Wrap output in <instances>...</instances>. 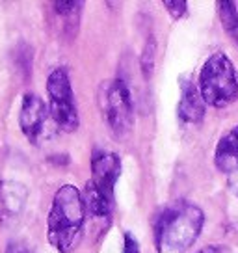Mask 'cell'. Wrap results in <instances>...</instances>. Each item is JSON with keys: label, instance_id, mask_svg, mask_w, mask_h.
Instances as JSON below:
<instances>
[{"label": "cell", "instance_id": "cell-1", "mask_svg": "<svg viewBox=\"0 0 238 253\" xmlns=\"http://www.w3.org/2000/svg\"><path fill=\"white\" fill-rule=\"evenodd\" d=\"M86 216L82 192L75 184H62L56 190L47 216L48 244L58 253H73L84 235Z\"/></svg>", "mask_w": 238, "mask_h": 253}, {"label": "cell", "instance_id": "cell-2", "mask_svg": "<svg viewBox=\"0 0 238 253\" xmlns=\"http://www.w3.org/2000/svg\"><path fill=\"white\" fill-rule=\"evenodd\" d=\"M205 225V212L190 201L169 203L153 220V235L159 253L186 252L196 244Z\"/></svg>", "mask_w": 238, "mask_h": 253}, {"label": "cell", "instance_id": "cell-3", "mask_svg": "<svg viewBox=\"0 0 238 253\" xmlns=\"http://www.w3.org/2000/svg\"><path fill=\"white\" fill-rule=\"evenodd\" d=\"M198 86L205 104L212 108H225L238 99V73L231 58L214 52L205 60L199 71Z\"/></svg>", "mask_w": 238, "mask_h": 253}, {"label": "cell", "instance_id": "cell-4", "mask_svg": "<svg viewBox=\"0 0 238 253\" xmlns=\"http://www.w3.org/2000/svg\"><path fill=\"white\" fill-rule=\"evenodd\" d=\"M97 103L104 121L116 138H125L134 128V103L127 82L121 79L106 80L99 86Z\"/></svg>", "mask_w": 238, "mask_h": 253}, {"label": "cell", "instance_id": "cell-5", "mask_svg": "<svg viewBox=\"0 0 238 253\" xmlns=\"http://www.w3.org/2000/svg\"><path fill=\"white\" fill-rule=\"evenodd\" d=\"M48 114L56 128L64 132H75L80 126L79 108L75 101L69 71L65 67H56L47 77Z\"/></svg>", "mask_w": 238, "mask_h": 253}, {"label": "cell", "instance_id": "cell-6", "mask_svg": "<svg viewBox=\"0 0 238 253\" xmlns=\"http://www.w3.org/2000/svg\"><path fill=\"white\" fill-rule=\"evenodd\" d=\"M121 175V157L118 153L95 149L91 155V179L86 186L116 205V182Z\"/></svg>", "mask_w": 238, "mask_h": 253}, {"label": "cell", "instance_id": "cell-7", "mask_svg": "<svg viewBox=\"0 0 238 253\" xmlns=\"http://www.w3.org/2000/svg\"><path fill=\"white\" fill-rule=\"evenodd\" d=\"M48 121L50 114L45 101L40 95L26 93L21 103V112H19V126L23 134L30 140V143L40 145L48 136Z\"/></svg>", "mask_w": 238, "mask_h": 253}, {"label": "cell", "instance_id": "cell-8", "mask_svg": "<svg viewBox=\"0 0 238 253\" xmlns=\"http://www.w3.org/2000/svg\"><path fill=\"white\" fill-rule=\"evenodd\" d=\"M179 87H181V99L177 104V118L188 125H198L203 121L206 112V104L201 97L198 82L190 75L179 77Z\"/></svg>", "mask_w": 238, "mask_h": 253}, {"label": "cell", "instance_id": "cell-9", "mask_svg": "<svg viewBox=\"0 0 238 253\" xmlns=\"http://www.w3.org/2000/svg\"><path fill=\"white\" fill-rule=\"evenodd\" d=\"M28 199V190L24 184L15 181L0 182V223L17 220L24 211Z\"/></svg>", "mask_w": 238, "mask_h": 253}, {"label": "cell", "instance_id": "cell-10", "mask_svg": "<svg viewBox=\"0 0 238 253\" xmlns=\"http://www.w3.org/2000/svg\"><path fill=\"white\" fill-rule=\"evenodd\" d=\"M214 166L220 173H238V125L229 128L218 140L214 149Z\"/></svg>", "mask_w": 238, "mask_h": 253}, {"label": "cell", "instance_id": "cell-11", "mask_svg": "<svg viewBox=\"0 0 238 253\" xmlns=\"http://www.w3.org/2000/svg\"><path fill=\"white\" fill-rule=\"evenodd\" d=\"M52 11L60 21V28L67 36H75L79 30L82 2H52Z\"/></svg>", "mask_w": 238, "mask_h": 253}, {"label": "cell", "instance_id": "cell-12", "mask_svg": "<svg viewBox=\"0 0 238 253\" xmlns=\"http://www.w3.org/2000/svg\"><path fill=\"white\" fill-rule=\"evenodd\" d=\"M218 15L222 21L223 30L231 36V40L238 45V6L233 0L218 2Z\"/></svg>", "mask_w": 238, "mask_h": 253}, {"label": "cell", "instance_id": "cell-13", "mask_svg": "<svg viewBox=\"0 0 238 253\" xmlns=\"http://www.w3.org/2000/svg\"><path fill=\"white\" fill-rule=\"evenodd\" d=\"M155 52H157V43L153 38L145 41V47H143L142 54V71L145 79H151L153 69H155Z\"/></svg>", "mask_w": 238, "mask_h": 253}, {"label": "cell", "instance_id": "cell-14", "mask_svg": "<svg viewBox=\"0 0 238 253\" xmlns=\"http://www.w3.org/2000/svg\"><path fill=\"white\" fill-rule=\"evenodd\" d=\"M162 4H164V8L167 9V13L173 17L175 21H179V19H183V17L186 15L188 2H184V0H164Z\"/></svg>", "mask_w": 238, "mask_h": 253}, {"label": "cell", "instance_id": "cell-15", "mask_svg": "<svg viewBox=\"0 0 238 253\" xmlns=\"http://www.w3.org/2000/svg\"><path fill=\"white\" fill-rule=\"evenodd\" d=\"M123 253H140V242L128 231L123 235Z\"/></svg>", "mask_w": 238, "mask_h": 253}, {"label": "cell", "instance_id": "cell-16", "mask_svg": "<svg viewBox=\"0 0 238 253\" xmlns=\"http://www.w3.org/2000/svg\"><path fill=\"white\" fill-rule=\"evenodd\" d=\"M6 253H34L28 246H24L23 242H11L6 248Z\"/></svg>", "mask_w": 238, "mask_h": 253}, {"label": "cell", "instance_id": "cell-17", "mask_svg": "<svg viewBox=\"0 0 238 253\" xmlns=\"http://www.w3.org/2000/svg\"><path fill=\"white\" fill-rule=\"evenodd\" d=\"M196 253H223V246H220V244H210V246H205V248L198 250Z\"/></svg>", "mask_w": 238, "mask_h": 253}, {"label": "cell", "instance_id": "cell-18", "mask_svg": "<svg viewBox=\"0 0 238 253\" xmlns=\"http://www.w3.org/2000/svg\"><path fill=\"white\" fill-rule=\"evenodd\" d=\"M237 194H238V190H237Z\"/></svg>", "mask_w": 238, "mask_h": 253}]
</instances>
